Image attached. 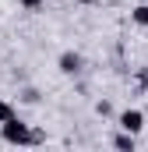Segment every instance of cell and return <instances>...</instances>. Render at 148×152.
<instances>
[{
    "label": "cell",
    "mask_w": 148,
    "mask_h": 152,
    "mask_svg": "<svg viewBox=\"0 0 148 152\" xmlns=\"http://www.w3.org/2000/svg\"><path fill=\"white\" fill-rule=\"evenodd\" d=\"M131 21H134L138 28H148V4H138V7H131Z\"/></svg>",
    "instance_id": "cell-5"
},
{
    "label": "cell",
    "mask_w": 148,
    "mask_h": 152,
    "mask_svg": "<svg viewBox=\"0 0 148 152\" xmlns=\"http://www.w3.org/2000/svg\"><path fill=\"white\" fill-rule=\"evenodd\" d=\"M18 4H21V7H25V11H39V7H42V4H46V0H18Z\"/></svg>",
    "instance_id": "cell-10"
},
{
    "label": "cell",
    "mask_w": 148,
    "mask_h": 152,
    "mask_svg": "<svg viewBox=\"0 0 148 152\" xmlns=\"http://www.w3.org/2000/svg\"><path fill=\"white\" fill-rule=\"evenodd\" d=\"M138 88L148 92V67H138Z\"/></svg>",
    "instance_id": "cell-9"
},
{
    "label": "cell",
    "mask_w": 148,
    "mask_h": 152,
    "mask_svg": "<svg viewBox=\"0 0 148 152\" xmlns=\"http://www.w3.org/2000/svg\"><path fill=\"white\" fill-rule=\"evenodd\" d=\"M116 127L127 131V134H141V131H145V113H141L138 106H127V110L116 113Z\"/></svg>",
    "instance_id": "cell-2"
},
{
    "label": "cell",
    "mask_w": 148,
    "mask_h": 152,
    "mask_svg": "<svg viewBox=\"0 0 148 152\" xmlns=\"http://www.w3.org/2000/svg\"><path fill=\"white\" fill-rule=\"evenodd\" d=\"M95 113L99 117H113V106L106 103V99H99V103H95Z\"/></svg>",
    "instance_id": "cell-8"
},
{
    "label": "cell",
    "mask_w": 148,
    "mask_h": 152,
    "mask_svg": "<svg viewBox=\"0 0 148 152\" xmlns=\"http://www.w3.org/2000/svg\"><path fill=\"white\" fill-rule=\"evenodd\" d=\"M11 117H14V106H11L7 99H0V124H4V120H11Z\"/></svg>",
    "instance_id": "cell-7"
},
{
    "label": "cell",
    "mask_w": 148,
    "mask_h": 152,
    "mask_svg": "<svg viewBox=\"0 0 148 152\" xmlns=\"http://www.w3.org/2000/svg\"><path fill=\"white\" fill-rule=\"evenodd\" d=\"M18 99H21V103H39V88H32V85H25V88L18 92Z\"/></svg>",
    "instance_id": "cell-6"
},
{
    "label": "cell",
    "mask_w": 148,
    "mask_h": 152,
    "mask_svg": "<svg viewBox=\"0 0 148 152\" xmlns=\"http://www.w3.org/2000/svg\"><path fill=\"white\" fill-rule=\"evenodd\" d=\"M57 67H60V75L74 78V75H81V71H85V57H81L78 50H64V53L57 57Z\"/></svg>",
    "instance_id": "cell-3"
},
{
    "label": "cell",
    "mask_w": 148,
    "mask_h": 152,
    "mask_svg": "<svg viewBox=\"0 0 148 152\" xmlns=\"http://www.w3.org/2000/svg\"><path fill=\"white\" fill-rule=\"evenodd\" d=\"M134 145H138V134H127V131H120V134H113V149L134 152Z\"/></svg>",
    "instance_id": "cell-4"
},
{
    "label": "cell",
    "mask_w": 148,
    "mask_h": 152,
    "mask_svg": "<svg viewBox=\"0 0 148 152\" xmlns=\"http://www.w3.org/2000/svg\"><path fill=\"white\" fill-rule=\"evenodd\" d=\"M0 138H4L7 145H39V142H42V134L32 131V124H25L18 113L0 124Z\"/></svg>",
    "instance_id": "cell-1"
}]
</instances>
